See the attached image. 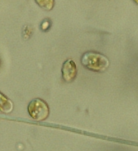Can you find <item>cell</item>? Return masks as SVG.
<instances>
[{
    "instance_id": "6",
    "label": "cell",
    "mask_w": 138,
    "mask_h": 151,
    "mask_svg": "<svg viewBox=\"0 0 138 151\" xmlns=\"http://www.w3.org/2000/svg\"><path fill=\"white\" fill-rule=\"evenodd\" d=\"M32 32H33V31H32V28L30 26H29V25H26V26H25L23 29V38H25V39L29 38L30 36H31Z\"/></svg>"
},
{
    "instance_id": "8",
    "label": "cell",
    "mask_w": 138,
    "mask_h": 151,
    "mask_svg": "<svg viewBox=\"0 0 138 151\" xmlns=\"http://www.w3.org/2000/svg\"><path fill=\"white\" fill-rule=\"evenodd\" d=\"M133 1H134L137 4H138V0H133Z\"/></svg>"
},
{
    "instance_id": "2",
    "label": "cell",
    "mask_w": 138,
    "mask_h": 151,
    "mask_svg": "<svg viewBox=\"0 0 138 151\" xmlns=\"http://www.w3.org/2000/svg\"><path fill=\"white\" fill-rule=\"evenodd\" d=\"M28 112L33 120L42 121L48 117L50 109L48 104L44 100L35 99L28 105Z\"/></svg>"
},
{
    "instance_id": "1",
    "label": "cell",
    "mask_w": 138,
    "mask_h": 151,
    "mask_svg": "<svg viewBox=\"0 0 138 151\" xmlns=\"http://www.w3.org/2000/svg\"><path fill=\"white\" fill-rule=\"evenodd\" d=\"M81 63L86 68L95 72H102L109 67L110 62L107 57L100 53L88 51L82 57Z\"/></svg>"
},
{
    "instance_id": "5",
    "label": "cell",
    "mask_w": 138,
    "mask_h": 151,
    "mask_svg": "<svg viewBox=\"0 0 138 151\" xmlns=\"http://www.w3.org/2000/svg\"><path fill=\"white\" fill-rule=\"evenodd\" d=\"M39 6L43 9L51 10L55 6V0H35Z\"/></svg>"
},
{
    "instance_id": "7",
    "label": "cell",
    "mask_w": 138,
    "mask_h": 151,
    "mask_svg": "<svg viewBox=\"0 0 138 151\" xmlns=\"http://www.w3.org/2000/svg\"><path fill=\"white\" fill-rule=\"evenodd\" d=\"M51 22L49 20H44L41 23V29L43 31H47L51 27Z\"/></svg>"
},
{
    "instance_id": "3",
    "label": "cell",
    "mask_w": 138,
    "mask_h": 151,
    "mask_svg": "<svg viewBox=\"0 0 138 151\" xmlns=\"http://www.w3.org/2000/svg\"><path fill=\"white\" fill-rule=\"evenodd\" d=\"M77 75V67L72 60L69 59L64 62L62 67V76L64 81L72 82Z\"/></svg>"
},
{
    "instance_id": "4",
    "label": "cell",
    "mask_w": 138,
    "mask_h": 151,
    "mask_svg": "<svg viewBox=\"0 0 138 151\" xmlns=\"http://www.w3.org/2000/svg\"><path fill=\"white\" fill-rule=\"evenodd\" d=\"M13 110V103L7 96L0 92V111L9 114Z\"/></svg>"
}]
</instances>
